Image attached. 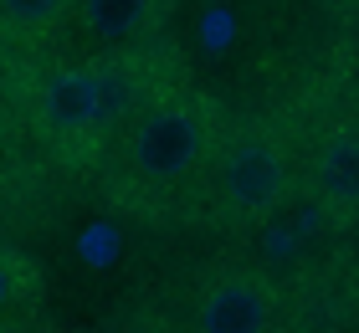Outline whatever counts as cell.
I'll use <instances>...</instances> for the list:
<instances>
[{
    "label": "cell",
    "instance_id": "cell-1",
    "mask_svg": "<svg viewBox=\"0 0 359 333\" xmlns=\"http://www.w3.org/2000/svg\"><path fill=\"white\" fill-rule=\"evenodd\" d=\"M185 57L165 41L123 52H77L41 67L26 88V133L62 170H97L113 139L165 93L185 88Z\"/></svg>",
    "mask_w": 359,
    "mask_h": 333
},
{
    "label": "cell",
    "instance_id": "cell-2",
    "mask_svg": "<svg viewBox=\"0 0 359 333\" xmlns=\"http://www.w3.org/2000/svg\"><path fill=\"white\" fill-rule=\"evenodd\" d=\"M226 123L231 113L210 88L185 82L165 93L103 154V195L134 221H170L180 210H195Z\"/></svg>",
    "mask_w": 359,
    "mask_h": 333
},
{
    "label": "cell",
    "instance_id": "cell-3",
    "mask_svg": "<svg viewBox=\"0 0 359 333\" xmlns=\"http://www.w3.org/2000/svg\"><path fill=\"white\" fill-rule=\"evenodd\" d=\"M303 185V128L287 113H247L231 118L205 170L195 221L221 236H252L298 205Z\"/></svg>",
    "mask_w": 359,
    "mask_h": 333
},
{
    "label": "cell",
    "instance_id": "cell-4",
    "mask_svg": "<svg viewBox=\"0 0 359 333\" xmlns=\"http://www.w3.org/2000/svg\"><path fill=\"white\" fill-rule=\"evenodd\" d=\"M292 303L267 266L221 257L190 282L185 333H287Z\"/></svg>",
    "mask_w": 359,
    "mask_h": 333
},
{
    "label": "cell",
    "instance_id": "cell-5",
    "mask_svg": "<svg viewBox=\"0 0 359 333\" xmlns=\"http://www.w3.org/2000/svg\"><path fill=\"white\" fill-rule=\"evenodd\" d=\"M298 200L318 210L323 226H359V108H334L303 128V185Z\"/></svg>",
    "mask_w": 359,
    "mask_h": 333
},
{
    "label": "cell",
    "instance_id": "cell-6",
    "mask_svg": "<svg viewBox=\"0 0 359 333\" xmlns=\"http://www.w3.org/2000/svg\"><path fill=\"white\" fill-rule=\"evenodd\" d=\"M170 0H77L72 31L88 41V52H123V46L165 41Z\"/></svg>",
    "mask_w": 359,
    "mask_h": 333
},
{
    "label": "cell",
    "instance_id": "cell-7",
    "mask_svg": "<svg viewBox=\"0 0 359 333\" xmlns=\"http://www.w3.org/2000/svg\"><path fill=\"white\" fill-rule=\"evenodd\" d=\"M77 0H0V46L41 52L72 26Z\"/></svg>",
    "mask_w": 359,
    "mask_h": 333
},
{
    "label": "cell",
    "instance_id": "cell-8",
    "mask_svg": "<svg viewBox=\"0 0 359 333\" xmlns=\"http://www.w3.org/2000/svg\"><path fill=\"white\" fill-rule=\"evenodd\" d=\"M46 277L31 252H21L15 241H0V328L31 323V313L41 308Z\"/></svg>",
    "mask_w": 359,
    "mask_h": 333
},
{
    "label": "cell",
    "instance_id": "cell-9",
    "mask_svg": "<svg viewBox=\"0 0 359 333\" xmlns=\"http://www.w3.org/2000/svg\"><path fill=\"white\" fill-rule=\"evenodd\" d=\"M329 11H339V15H354V11H359V0H329Z\"/></svg>",
    "mask_w": 359,
    "mask_h": 333
},
{
    "label": "cell",
    "instance_id": "cell-10",
    "mask_svg": "<svg viewBox=\"0 0 359 333\" xmlns=\"http://www.w3.org/2000/svg\"><path fill=\"white\" fill-rule=\"evenodd\" d=\"M0 333H31V323H15V328H0Z\"/></svg>",
    "mask_w": 359,
    "mask_h": 333
}]
</instances>
